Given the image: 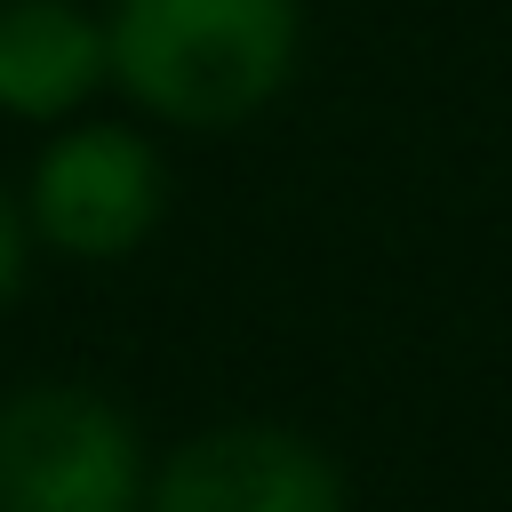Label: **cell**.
I'll return each instance as SVG.
<instances>
[{"label": "cell", "instance_id": "cell-1", "mask_svg": "<svg viewBox=\"0 0 512 512\" xmlns=\"http://www.w3.org/2000/svg\"><path fill=\"white\" fill-rule=\"evenodd\" d=\"M296 0H112L104 56L168 128H240L296 72Z\"/></svg>", "mask_w": 512, "mask_h": 512}, {"label": "cell", "instance_id": "cell-2", "mask_svg": "<svg viewBox=\"0 0 512 512\" xmlns=\"http://www.w3.org/2000/svg\"><path fill=\"white\" fill-rule=\"evenodd\" d=\"M0 512H144V440L88 384L0 400Z\"/></svg>", "mask_w": 512, "mask_h": 512}, {"label": "cell", "instance_id": "cell-3", "mask_svg": "<svg viewBox=\"0 0 512 512\" xmlns=\"http://www.w3.org/2000/svg\"><path fill=\"white\" fill-rule=\"evenodd\" d=\"M160 208H168V168L120 120L64 128L56 144H40L32 192H24L32 232L56 256H80V264H112L128 248H144L152 224H160Z\"/></svg>", "mask_w": 512, "mask_h": 512}, {"label": "cell", "instance_id": "cell-4", "mask_svg": "<svg viewBox=\"0 0 512 512\" xmlns=\"http://www.w3.org/2000/svg\"><path fill=\"white\" fill-rule=\"evenodd\" d=\"M144 512H344V480L288 424H216L160 464Z\"/></svg>", "mask_w": 512, "mask_h": 512}, {"label": "cell", "instance_id": "cell-5", "mask_svg": "<svg viewBox=\"0 0 512 512\" xmlns=\"http://www.w3.org/2000/svg\"><path fill=\"white\" fill-rule=\"evenodd\" d=\"M112 80L104 24L72 0H0V112L64 120Z\"/></svg>", "mask_w": 512, "mask_h": 512}, {"label": "cell", "instance_id": "cell-6", "mask_svg": "<svg viewBox=\"0 0 512 512\" xmlns=\"http://www.w3.org/2000/svg\"><path fill=\"white\" fill-rule=\"evenodd\" d=\"M16 280H24V208L0 192V304L16 296Z\"/></svg>", "mask_w": 512, "mask_h": 512}]
</instances>
